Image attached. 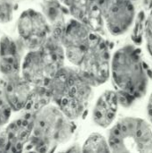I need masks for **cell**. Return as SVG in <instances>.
<instances>
[{"label":"cell","mask_w":152,"mask_h":153,"mask_svg":"<svg viewBox=\"0 0 152 153\" xmlns=\"http://www.w3.org/2000/svg\"><path fill=\"white\" fill-rule=\"evenodd\" d=\"M120 100L116 91H106L97 100L92 110L93 122L101 128L110 126L116 117Z\"/></svg>","instance_id":"obj_14"},{"label":"cell","mask_w":152,"mask_h":153,"mask_svg":"<svg viewBox=\"0 0 152 153\" xmlns=\"http://www.w3.org/2000/svg\"><path fill=\"white\" fill-rule=\"evenodd\" d=\"M6 148H7L6 140L4 135H1L0 136V152H6Z\"/></svg>","instance_id":"obj_20"},{"label":"cell","mask_w":152,"mask_h":153,"mask_svg":"<svg viewBox=\"0 0 152 153\" xmlns=\"http://www.w3.org/2000/svg\"><path fill=\"white\" fill-rule=\"evenodd\" d=\"M144 41L148 53L152 58V10L149 13L144 25Z\"/></svg>","instance_id":"obj_18"},{"label":"cell","mask_w":152,"mask_h":153,"mask_svg":"<svg viewBox=\"0 0 152 153\" xmlns=\"http://www.w3.org/2000/svg\"><path fill=\"white\" fill-rule=\"evenodd\" d=\"M35 114L25 111L20 118L12 122L5 128L3 135L7 143L6 152L22 151L31 135Z\"/></svg>","instance_id":"obj_11"},{"label":"cell","mask_w":152,"mask_h":153,"mask_svg":"<svg viewBox=\"0 0 152 153\" xmlns=\"http://www.w3.org/2000/svg\"><path fill=\"white\" fill-rule=\"evenodd\" d=\"M68 10L73 18L96 32L105 26L99 0H74Z\"/></svg>","instance_id":"obj_13"},{"label":"cell","mask_w":152,"mask_h":153,"mask_svg":"<svg viewBox=\"0 0 152 153\" xmlns=\"http://www.w3.org/2000/svg\"><path fill=\"white\" fill-rule=\"evenodd\" d=\"M59 1H60V2L65 5V6H66V7L68 8V7H69L73 3V1H74V0H59Z\"/></svg>","instance_id":"obj_21"},{"label":"cell","mask_w":152,"mask_h":153,"mask_svg":"<svg viewBox=\"0 0 152 153\" xmlns=\"http://www.w3.org/2000/svg\"><path fill=\"white\" fill-rule=\"evenodd\" d=\"M12 1H13V0H12Z\"/></svg>","instance_id":"obj_23"},{"label":"cell","mask_w":152,"mask_h":153,"mask_svg":"<svg viewBox=\"0 0 152 153\" xmlns=\"http://www.w3.org/2000/svg\"><path fill=\"white\" fill-rule=\"evenodd\" d=\"M133 0H99L104 25L114 36L125 33L135 17Z\"/></svg>","instance_id":"obj_9"},{"label":"cell","mask_w":152,"mask_h":153,"mask_svg":"<svg viewBox=\"0 0 152 153\" xmlns=\"http://www.w3.org/2000/svg\"><path fill=\"white\" fill-rule=\"evenodd\" d=\"M111 152H152V128L139 117H125L108 134Z\"/></svg>","instance_id":"obj_5"},{"label":"cell","mask_w":152,"mask_h":153,"mask_svg":"<svg viewBox=\"0 0 152 153\" xmlns=\"http://www.w3.org/2000/svg\"><path fill=\"white\" fill-rule=\"evenodd\" d=\"M0 84L13 111L24 110L34 85L20 74L4 76Z\"/></svg>","instance_id":"obj_10"},{"label":"cell","mask_w":152,"mask_h":153,"mask_svg":"<svg viewBox=\"0 0 152 153\" xmlns=\"http://www.w3.org/2000/svg\"><path fill=\"white\" fill-rule=\"evenodd\" d=\"M12 111L13 108L5 97L3 87L0 84V128L8 122Z\"/></svg>","instance_id":"obj_16"},{"label":"cell","mask_w":152,"mask_h":153,"mask_svg":"<svg viewBox=\"0 0 152 153\" xmlns=\"http://www.w3.org/2000/svg\"><path fill=\"white\" fill-rule=\"evenodd\" d=\"M13 4L12 0H0V22L5 23L13 19Z\"/></svg>","instance_id":"obj_17"},{"label":"cell","mask_w":152,"mask_h":153,"mask_svg":"<svg viewBox=\"0 0 152 153\" xmlns=\"http://www.w3.org/2000/svg\"><path fill=\"white\" fill-rule=\"evenodd\" d=\"M147 115L150 122L152 124V94L150 96L148 104H147Z\"/></svg>","instance_id":"obj_19"},{"label":"cell","mask_w":152,"mask_h":153,"mask_svg":"<svg viewBox=\"0 0 152 153\" xmlns=\"http://www.w3.org/2000/svg\"><path fill=\"white\" fill-rule=\"evenodd\" d=\"M17 29L20 40L30 50L39 48L51 35V26L44 13L33 9L21 14Z\"/></svg>","instance_id":"obj_8"},{"label":"cell","mask_w":152,"mask_h":153,"mask_svg":"<svg viewBox=\"0 0 152 153\" xmlns=\"http://www.w3.org/2000/svg\"><path fill=\"white\" fill-rule=\"evenodd\" d=\"M95 32L74 18L65 23L60 39L66 59L75 67L82 62Z\"/></svg>","instance_id":"obj_7"},{"label":"cell","mask_w":152,"mask_h":153,"mask_svg":"<svg viewBox=\"0 0 152 153\" xmlns=\"http://www.w3.org/2000/svg\"><path fill=\"white\" fill-rule=\"evenodd\" d=\"M65 48L59 38L50 35L38 49L30 50L22 64V75L31 84L47 86L65 66Z\"/></svg>","instance_id":"obj_4"},{"label":"cell","mask_w":152,"mask_h":153,"mask_svg":"<svg viewBox=\"0 0 152 153\" xmlns=\"http://www.w3.org/2000/svg\"><path fill=\"white\" fill-rule=\"evenodd\" d=\"M52 101L73 121L82 117L90 100L92 86L76 67H62L47 85Z\"/></svg>","instance_id":"obj_1"},{"label":"cell","mask_w":152,"mask_h":153,"mask_svg":"<svg viewBox=\"0 0 152 153\" xmlns=\"http://www.w3.org/2000/svg\"><path fill=\"white\" fill-rule=\"evenodd\" d=\"M110 67L111 56L108 46L105 39L95 32L82 62L76 68L92 87H96L108 81Z\"/></svg>","instance_id":"obj_6"},{"label":"cell","mask_w":152,"mask_h":153,"mask_svg":"<svg viewBox=\"0 0 152 153\" xmlns=\"http://www.w3.org/2000/svg\"><path fill=\"white\" fill-rule=\"evenodd\" d=\"M74 125L58 106L48 104L34 116L31 135L26 151L48 152L71 140Z\"/></svg>","instance_id":"obj_3"},{"label":"cell","mask_w":152,"mask_h":153,"mask_svg":"<svg viewBox=\"0 0 152 153\" xmlns=\"http://www.w3.org/2000/svg\"><path fill=\"white\" fill-rule=\"evenodd\" d=\"M22 42L8 36L0 39V71L4 76L20 74L23 48Z\"/></svg>","instance_id":"obj_12"},{"label":"cell","mask_w":152,"mask_h":153,"mask_svg":"<svg viewBox=\"0 0 152 153\" xmlns=\"http://www.w3.org/2000/svg\"><path fill=\"white\" fill-rule=\"evenodd\" d=\"M133 1H134V0H133Z\"/></svg>","instance_id":"obj_22"},{"label":"cell","mask_w":152,"mask_h":153,"mask_svg":"<svg viewBox=\"0 0 152 153\" xmlns=\"http://www.w3.org/2000/svg\"><path fill=\"white\" fill-rule=\"evenodd\" d=\"M110 74L120 103L130 105L145 94L148 78L142 61L133 47L125 46L114 53Z\"/></svg>","instance_id":"obj_2"},{"label":"cell","mask_w":152,"mask_h":153,"mask_svg":"<svg viewBox=\"0 0 152 153\" xmlns=\"http://www.w3.org/2000/svg\"><path fill=\"white\" fill-rule=\"evenodd\" d=\"M82 152H110L108 140L99 133L91 134L85 141Z\"/></svg>","instance_id":"obj_15"}]
</instances>
